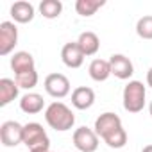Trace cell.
I'll return each mask as SVG.
<instances>
[{
  "label": "cell",
  "mask_w": 152,
  "mask_h": 152,
  "mask_svg": "<svg viewBox=\"0 0 152 152\" xmlns=\"http://www.w3.org/2000/svg\"><path fill=\"white\" fill-rule=\"evenodd\" d=\"M43 107H45V100L39 93L29 91L20 99V109L27 115H38L43 111Z\"/></svg>",
  "instance_id": "15"
},
{
  "label": "cell",
  "mask_w": 152,
  "mask_h": 152,
  "mask_svg": "<svg viewBox=\"0 0 152 152\" xmlns=\"http://www.w3.org/2000/svg\"><path fill=\"white\" fill-rule=\"evenodd\" d=\"M0 141L4 147H16L23 143V125L15 120L4 122L0 125Z\"/></svg>",
  "instance_id": "7"
},
{
  "label": "cell",
  "mask_w": 152,
  "mask_h": 152,
  "mask_svg": "<svg viewBox=\"0 0 152 152\" xmlns=\"http://www.w3.org/2000/svg\"><path fill=\"white\" fill-rule=\"evenodd\" d=\"M147 86L152 88V66H150V70L147 72Z\"/></svg>",
  "instance_id": "22"
},
{
  "label": "cell",
  "mask_w": 152,
  "mask_h": 152,
  "mask_svg": "<svg viewBox=\"0 0 152 152\" xmlns=\"http://www.w3.org/2000/svg\"><path fill=\"white\" fill-rule=\"evenodd\" d=\"M84 57L86 56L79 48L77 41L64 43V47L61 48V59H63L64 66H68V68H81L84 63Z\"/></svg>",
  "instance_id": "10"
},
{
  "label": "cell",
  "mask_w": 152,
  "mask_h": 152,
  "mask_svg": "<svg viewBox=\"0 0 152 152\" xmlns=\"http://www.w3.org/2000/svg\"><path fill=\"white\" fill-rule=\"evenodd\" d=\"M104 6H106L104 0H77V2H75V11H77L79 16L90 18Z\"/></svg>",
  "instance_id": "18"
},
{
  "label": "cell",
  "mask_w": 152,
  "mask_h": 152,
  "mask_svg": "<svg viewBox=\"0 0 152 152\" xmlns=\"http://www.w3.org/2000/svg\"><path fill=\"white\" fill-rule=\"evenodd\" d=\"M11 68L15 72V75L18 73H25V72H31V70H36V63H34V57L31 52H25V50H20V52H15L13 57H11Z\"/></svg>",
  "instance_id": "12"
},
{
  "label": "cell",
  "mask_w": 152,
  "mask_h": 152,
  "mask_svg": "<svg viewBox=\"0 0 152 152\" xmlns=\"http://www.w3.org/2000/svg\"><path fill=\"white\" fill-rule=\"evenodd\" d=\"M88 73H90V77L95 83H104V81L109 79V75H111V64H109V61L97 57V59H93L90 63Z\"/></svg>",
  "instance_id": "16"
},
{
  "label": "cell",
  "mask_w": 152,
  "mask_h": 152,
  "mask_svg": "<svg viewBox=\"0 0 152 152\" xmlns=\"http://www.w3.org/2000/svg\"><path fill=\"white\" fill-rule=\"evenodd\" d=\"M36 9L31 2H25V0H20V2H15L11 6V16L15 20V23H29L34 20Z\"/></svg>",
  "instance_id": "13"
},
{
  "label": "cell",
  "mask_w": 152,
  "mask_h": 152,
  "mask_svg": "<svg viewBox=\"0 0 152 152\" xmlns=\"http://www.w3.org/2000/svg\"><path fill=\"white\" fill-rule=\"evenodd\" d=\"M77 45H79V48L83 50V54H84L86 57H90V56H95V54L99 52V48H100V39H99V36H97L95 32L84 31V32H81L79 38H77Z\"/></svg>",
  "instance_id": "14"
},
{
  "label": "cell",
  "mask_w": 152,
  "mask_h": 152,
  "mask_svg": "<svg viewBox=\"0 0 152 152\" xmlns=\"http://www.w3.org/2000/svg\"><path fill=\"white\" fill-rule=\"evenodd\" d=\"M47 152H52V150H47Z\"/></svg>",
  "instance_id": "25"
},
{
  "label": "cell",
  "mask_w": 152,
  "mask_h": 152,
  "mask_svg": "<svg viewBox=\"0 0 152 152\" xmlns=\"http://www.w3.org/2000/svg\"><path fill=\"white\" fill-rule=\"evenodd\" d=\"M45 91L54 99H64L70 93V81L63 73H48L45 77Z\"/></svg>",
  "instance_id": "6"
},
{
  "label": "cell",
  "mask_w": 152,
  "mask_h": 152,
  "mask_svg": "<svg viewBox=\"0 0 152 152\" xmlns=\"http://www.w3.org/2000/svg\"><path fill=\"white\" fill-rule=\"evenodd\" d=\"M136 34L141 39H152V15L141 16L136 23Z\"/></svg>",
  "instance_id": "21"
},
{
  "label": "cell",
  "mask_w": 152,
  "mask_h": 152,
  "mask_svg": "<svg viewBox=\"0 0 152 152\" xmlns=\"http://www.w3.org/2000/svg\"><path fill=\"white\" fill-rule=\"evenodd\" d=\"M145 97L147 90L141 81H129L124 88L122 100H124V109L127 113H140L145 107Z\"/></svg>",
  "instance_id": "4"
},
{
  "label": "cell",
  "mask_w": 152,
  "mask_h": 152,
  "mask_svg": "<svg viewBox=\"0 0 152 152\" xmlns=\"http://www.w3.org/2000/svg\"><path fill=\"white\" fill-rule=\"evenodd\" d=\"M18 43V27L15 22L0 23V56H9Z\"/></svg>",
  "instance_id": "8"
},
{
  "label": "cell",
  "mask_w": 152,
  "mask_h": 152,
  "mask_svg": "<svg viewBox=\"0 0 152 152\" xmlns=\"http://www.w3.org/2000/svg\"><path fill=\"white\" fill-rule=\"evenodd\" d=\"M23 145L29 152H47L50 150V140L47 131L38 122H29L23 125Z\"/></svg>",
  "instance_id": "3"
},
{
  "label": "cell",
  "mask_w": 152,
  "mask_h": 152,
  "mask_svg": "<svg viewBox=\"0 0 152 152\" xmlns=\"http://www.w3.org/2000/svg\"><path fill=\"white\" fill-rule=\"evenodd\" d=\"M148 113H150V116H152V102H150V106H148Z\"/></svg>",
  "instance_id": "24"
},
{
  "label": "cell",
  "mask_w": 152,
  "mask_h": 152,
  "mask_svg": "<svg viewBox=\"0 0 152 152\" xmlns=\"http://www.w3.org/2000/svg\"><path fill=\"white\" fill-rule=\"evenodd\" d=\"M39 13L47 20L59 18L61 13H63V4L59 2V0H43V2L39 4Z\"/></svg>",
  "instance_id": "19"
},
{
  "label": "cell",
  "mask_w": 152,
  "mask_h": 152,
  "mask_svg": "<svg viewBox=\"0 0 152 152\" xmlns=\"http://www.w3.org/2000/svg\"><path fill=\"white\" fill-rule=\"evenodd\" d=\"M141 152H152V145H147V147H143V150Z\"/></svg>",
  "instance_id": "23"
},
{
  "label": "cell",
  "mask_w": 152,
  "mask_h": 152,
  "mask_svg": "<svg viewBox=\"0 0 152 152\" xmlns=\"http://www.w3.org/2000/svg\"><path fill=\"white\" fill-rule=\"evenodd\" d=\"M18 93H20V86L16 84L15 79H0V106H7L11 104L15 99H18Z\"/></svg>",
  "instance_id": "17"
},
{
  "label": "cell",
  "mask_w": 152,
  "mask_h": 152,
  "mask_svg": "<svg viewBox=\"0 0 152 152\" xmlns=\"http://www.w3.org/2000/svg\"><path fill=\"white\" fill-rule=\"evenodd\" d=\"M15 81H16V84L20 86V90H27V91H29V90L36 88L39 77H38V72H36V70H31V72L15 75Z\"/></svg>",
  "instance_id": "20"
},
{
  "label": "cell",
  "mask_w": 152,
  "mask_h": 152,
  "mask_svg": "<svg viewBox=\"0 0 152 152\" xmlns=\"http://www.w3.org/2000/svg\"><path fill=\"white\" fill-rule=\"evenodd\" d=\"M109 64H111V75H115V77L120 79V81L131 79L132 73H134L132 61L124 54H113L109 57Z\"/></svg>",
  "instance_id": "9"
},
{
  "label": "cell",
  "mask_w": 152,
  "mask_h": 152,
  "mask_svg": "<svg viewBox=\"0 0 152 152\" xmlns=\"http://www.w3.org/2000/svg\"><path fill=\"white\" fill-rule=\"evenodd\" d=\"M95 104V91L88 86H79L72 91V106L75 109L86 111Z\"/></svg>",
  "instance_id": "11"
},
{
  "label": "cell",
  "mask_w": 152,
  "mask_h": 152,
  "mask_svg": "<svg viewBox=\"0 0 152 152\" xmlns=\"http://www.w3.org/2000/svg\"><path fill=\"white\" fill-rule=\"evenodd\" d=\"M93 131L111 148H124L125 143H127V132L122 125V118L116 113H111V111L102 113L95 120Z\"/></svg>",
  "instance_id": "1"
},
{
  "label": "cell",
  "mask_w": 152,
  "mask_h": 152,
  "mask_svg": "<svg viewBox=\"0 0 152 152\" xmlns=\"http://www.w3.org/2000/svg\"><path fill=\"white\" fill-rule=\"evenodd\" d=\"M45 122L54 131L64 132V131H70L75 125V115L64 102L56 100V102L47 106V109H45Z\"/></svg>",
  "instance_id": "2"
},
{
  "label": "cell",
  "mask_w": 152,
  "mask_h": 152,
  "mask_svg": "<svg viewBox=\"0 0 152 152\" xmlns=\"http://www.w3.org/2000/svg\"><path fill=\"white\" fill-rule=\"evenodd\" d=\"M73 145L81 152H95L99 148V136L93 129L83 125L73 131Z\"/></svg>",
  "instance_id": "5"
}]
</instances>
